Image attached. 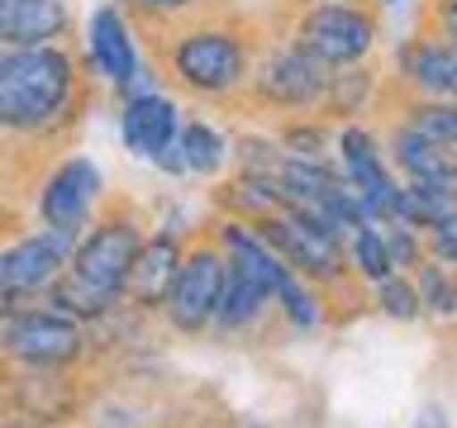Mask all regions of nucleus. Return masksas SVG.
<instances>
[{
    "label": "nucleus",
    "mask_w": 457,
    "mask_h": 428,
    "mask_svg": "<svg viewBox=\"0 0 457 428\" xmlns=\"http://www.w3.org/2000/svg\"><path fill=\"white\" fill-rule=\"evenodd\" d=\"M86 67L62 43L0 53V128L20 143H48L81 119L86 105Z\"/></svg>",
    "instance_id": "nucleus-1"
},
{
    "label": "nucleus",
    "mask_w": 457,
    "mask_h": 428,
    "mask_svg": "<svg viewBox=\"0 0 457 428\" xmlns=\"http://www.w3.org/2000/svg\"><path fill=\"white\" fill-rule=\"evenodd\" d=\"M157 38L153 53H157V67L167 71V81H177L186 95L195 100H238L248 95V81H253V67H257V53H253V34L243 24H228V20H167V24H153Z\"/></svg>",
    "instance_id": "nucleus-2"
},
{
    "label": "nucleus",
    "mask_w": 457,
    "mask_h": 428,
    "mask_svg": "<svg viewBox=\"0 0 457 428\" xmlns=\"http://www.w3.org/2000/svg\"><path fill=\"white\" fill-rule=\"evenodd\" d=\"M334 71L324 57H314L310 48H300L295 38H281L257 57L253 81H248V100L281 114H320L328 86H334Z\"/></svg>",
    "instance_id": "nucleus-3"
},
{
    "label": "nucleus",
    "mask_w": 457,
    "mask_h": 428,
    "mask_svg": "<svg viewBox=\"0 0 457 428\" xmlns=\"http://www.w3.org/2000/svg\"><path fill=\"white\" fill-rule=\"evenodd\" d=\"M148 248V234H143V219L134 205H110L100 219L86 228V238L77 243V252H71V276H81L86 285H96V291H105L120 300L129 291V276H134L138 257Z\"/></svg>",
    "instance_id": "nucleus-4"
},
{
    "label": "nucleus",
    "mask_w": 457,
    "mask_h": 428,
    "mask_svg": "<svg viewBox=\"0 0 457 428\" xmlns=\"http://www.w3.org/2000/svg\"><path fill=\"white\" fill-rule=\"evenodd\" d=\"M377 34H381V20L362 0H314L291 24V38L314 57H324L328 67H357L377 48Z\"/></svg>",
    "instance_id": "nucleus-5"
},
{
    "label": "nucleus",
    "mask_w": 457,
    "mask_h": 428,
    "mask_svg": "<svg viewBox=\"0 0 457 428\" xmlns=\"http://www.w3.org/2000/svg\"><path fill=\"white\" fill-rule=\"evenodd\" d=\"M0 342L10 362L24 371H67L86 352L81 319H67L57 309H5Z\"/></svg>",
    "instance_id": "nucleus-6"
},
{
    "label": "nucleus",
    "mask_w": 457,
    "mask_h": 428,
    "mask_svg": "<svg viewBox=\"0 0 457 428\" xmlns=\"http://www.w3.org/2000/svg\"><path fill=\"white\" fill-rule=\"evenodd\" d=\"M224 281H228V257L214 238L195 243V248H186L181 257V271L177 281H171V295H167V324L177 328V333H200L205 324H214V314H220V300H224Z\"/></svg>",
    "instance_id": "nucleus-7"
},
{
    "label": "nucleus",
    "mask_w": 457,
    "mask_h": 428,
    "mask_svg": "<svg viewBox=\"0 0 457 428\" xmlns=\"http://www.w3.org/2000/svg\"><path fill=\"white\" fill-rule=\"evenodd\" d=\"M81 238L57 234V228H38V234L14 238L5 252H0V295H5V309H24V295H48V285L71 267V252H77Z\"/></svg>",
    "instance_id": "nucleus-8"
},
{
    "label": "nucleus",
    "mask_w": 457,
    "mask_h": 428,
    "mask_svg": "<svg viewBox=\"0 0 457 428\" xmlns=\"http://www.w3.org/2000/svg\"><path fill=\"white\" fill-rule=\"evenodd\" d=\"M105 195V181L91 157H62L48 181L38 191V214H43V228H57V234H71V238H86V228L96 224V205Z\"/></svg>",
    "instance_id": "nucleus-9"
},
{
    "label": "nucleus",
    "mask_w": 457,
    "mask_h": 428,
    "mask_svg": "<svg viewBox=\"0 0 457 428\" xmlns=\"http://www.w3.org/2000/svg\"><path fill=\"white\" fill-rule=\"evenodd\" d=\"M395 86L424 100H457V38L420 29L395 48Z\"/></svg>",
    "instance_id": "nucleus-10"
},
{
    "label": "nucleus",
    "mask_w": 457,
    "mask_h": 428,
    "mask_svg": "<svg viewBox=\"0 0 457 428\" xmlns=\"http://www.w3.org/2000/svg\"><path fill=\"white\" fill-rule=\"evenodd\" d=\"M91 67L100 71V81H110L114 91L138 95L148 86H138V53H134V34L120 5H100L91 14Z\"/></svg>",
    "instance_id": "nucleus-11"
},
{
    "label": "nucleus",
    "mask_w": 457,
    "mask_h": 428,
    "mask_svg": "<svg viewBox=\"0 0 457 428\" xmlns=\"http://www.w3.org/2000/svg\"><path fill=\"white\" fill-rule=\"evenodd\" d=\"M120 134H124V148L143 157V162H157L171 143L181 134V114L177 105L162 95V91H138L124 100L120 110Z\"/></svg>",
    "instance_id": "nucleus-12"
},
{
    "label": "nucleus",
    "mask_w": 457,
    "mask_h": 428,
    "mask_svg": "<svg viewBox=\"0 0 457 428\" xmlns=\"http://www.w3.org/2000/svg\"><path fill=\"white\" fill-rule=\"evenodd\" d=\"M71 29L62 0H0V43L5 48H43Z\"/></svg>",
    "instance_id": "nucleus-13"
},
{
    "label": "nucleus",
    "mask_w": 457,
    "mask_h": 428,
    "mask_svg": "<svg viewBox=\"0 0 457 428\" xmlns=\"http://www.w3.org/2000/svg\"><path fill=\"white\" fill-rule=\"evenodd\" d=\"M181 238H177V228H162V234H153L148 238V248H143L138 257V267H134V276H129V300L143 309H162L167 305V295H171V281H177V271H181Z\"/></svg>",
    "instance_id": "nucleus-14"
},
{
    "label": "nucleus",
    "mask_w": 457,
    "mask_h": 428,
    "mask_svg": "<svg viewBox=\"0 0 457 428\" xmlns=\"http://www.w3.org/2000/svg\"><path fill=\"white\" fill-rule=\"evenodd\" d=\"M271 305V295L257 285L253 276H243L238 267H228V281H224V300H220V314H214V324L224 328V333H238V328H248L262 319V309Z\"/></svg>",
    "instance_id": "nucleus-15"
},
{
    "label": "nucleus",
    "mask_w": 457,
    "mask_h": 428,
    "mask_svg": "<svg viewBox=\"0 0 457 428\" xmlns=\"http://www.w3.org/2000/svg\"><path fill=\"white\" fill-rule=\"evenodd\" d=\"M48 309L57 314H67V319H81V324H91V319H105L110 305H114V295L105 291H96V285H86L81 276H71V271H62L53 285H48Z\"/></svg>",
    "instance_id": "nucleus-16"
},
{
    "label": "nucleus",
    "mask_w": 457,
    "mask_h": 428,
    "mask_svg": "<svg viewBox=\"0 0 457 428\" xmlns=\"http://www.w3.org/2000/svg\"><path fill=\"white\" fill-rule=\"evenodd\" d=\"M371 91H377V81H371V71L362 62H357V67H338L320 114H328V119H338V124H353V114L371 100Z\"/></svg>",
    "instance_id": "nucleus-17"
},
{
    "label": "nucleus",
    "mask_w": 457,
    "mask_h": 428,
    "mask_svg": "<svg viewBox=\"0 0 457 428\" xmlns=\"http://www.w3.org/2000/svg\"><path fill=\"white\" fill-rule=\"evenodd\" d=\"M400 119H410L420 134L457 152V100H424V95H405L400 100Z\"/></svg>",
    "instance_id": "nucleus-18"
},
{
    "label": "nucleus",
    "mask_w": 457,
    "mask_h": 428,
    "mask_svg": "<svg viewBox=\"0 0 457 428\" xmlns=\"http://www.w3.org/2000/svg\"><path fill=\"white\" fill-rule=\"evenodd\" d=\"M181 152L191 177H214L228 162V143L220 128H210L205 119H181Z\"/></svg>",
    "instance_id": "nucleus-19"
},
{
    "label": "nucleus",
    "mask_w": 457,
    "mask_h": 428,
    "mask_svg": "<svg viewBox=\"0 0 457 428\" xmlns=\"http://www.w3.org/2000/svg\"><path fill=\"white\" fill-rule=\"evenodd\" d=\"M348 262H353L357 271H362V276H367L371 285H381L386 276H395V271H400L381 224H362V228H357L353 243H348Z\"/></svg>",
    "instance_id": "nucleus-20"
},
{
    "label": "nucleus",
    "mask_w": 457,
    "mask_h": 428,
    "mask_svg": "<svg viewBox=\"0 0 457 428\" xmlns=\"http://www.w3.org/2000/svg\"><path fill=\"white\" fill-rule=\"evenodd\" d=\"M334 143H338V134L320 119V114H295V119L281 124V148L291 157H328Z\"/></svg>",
    "instance_id": "nucleus-21"
},
{
    "label": "nucleus",
    "mask_w": 457,
    "mask_h": 428,
    "mask_svg": "<svg viewBox=\"0 0 457 428\" xmlns=\"http://www.w3.org/2000/svg\"><path fill=\"white\" fill-rule=\"evenodd\" d=\"M377 305L386 319H395V324H414L424 314V295H420V281H410V276H386L377 285Z\"/></svg>",
    "instance_id": "nucleus-22"
},
{
    "label": "nucleus",
    "mask_w": 457,
    "mask_h": 428,
    "mask_svg": "<svg viewBox=\"0 0 457 428\" xmlns=\"http://www.w3.org/2000/svg\"><path fill=\"white\" fill-rule=\"evenodd\" d=\"M277 305H281L286 319H291V328H314V324H320V295H314V281L300 276V271L286 276Z\"/></svg>",
    "instance_id": "nucleus-23"
},
{
    "label": "nucleus",
    "mask_w": 457,
    "mask_h": 428,
    "mask_svg": "<svg viewBox=\"0 0 457 428\" xmlns=\"http://www.w3.org/2000/svg\"><path fill=\"white\" fill-rule=\"evenodd\" d=\"M420 295L424 309L434 314H457V271H448V262H424L420 267Z\"/></svg>",
    "instance_id": "nucleus-24"
},
{
    "label": "nucleus",
    "mask_w": 457,
    "mask_h": 428,
    "mask_svg": "<svg viewBox=\"0 0 457 428\" xmlns=\"http://www.w3.org/2000/svg\"><path fill=\"white\" fill-rule=\"evenodd\" d=\"M424 243H428V252H434L438 262L457 267V205L443 214V219H434V224L424 228Z\"/></svg>",
    "instance_id": "nucleus-25"
},
{
    "label": "nucleus",
    "mask_w": 457,
    "mask_h": 428,
    "mask_svg": "<svg viewBox=\"0 0 457 428\" xmlns=\"http://www.w3.org/2000/svg\"><path fill=\"white\" fill-rule=\"evenodd\" d=\"M129 5H134L148 24H167V20H186L200 0H129Z\"/></svg>",
    "instance_id": "nucleus-26"
},
{
    "label": "nucleus",
    "mask_w": 457,
    "mask_h": 428,
    "mask_svg": "<svg viewBox=\"0 0 457 428\" xmlns=\"http://www.w3.org/2000/svg\"><path fill=\"white\" fill-rule=\"evenodd\" d=\"M424 29H438V34L457 38V0H428Z\"/></svg>",
    "instance_id": "nucleus-27"
},
{
    "label": "nucleus",
    "mask_w": 457,
    "mask_h": 428,
    "mask_svg": "<svg viewBox=\"0 0 457 428\" xmlns=\"http://www.w3.org/2000/svg\"><path fill=\"white\" fill-rule=\"evenodd\" d=\"M410 428H453V424L443 419V409H434V405H428V409H420V419H414Z\"/></svg>",
    "instance_id": "nucleus-28"
},
{
    "label": "nucleus",
    "mask_w": 457,
    "mask_h": 428,
    "mask_svg": "<svg viewBox=\"0 0 457 428\" xmlns=\"http://www.w3.org/2000/svg\"><path fill=\"white\" fill-rule=\"evenodd\" d=\"M381 5H400V0H381Z\"/></svg>",
    "instance_id": "nucleus-29"
}]
</instances>
